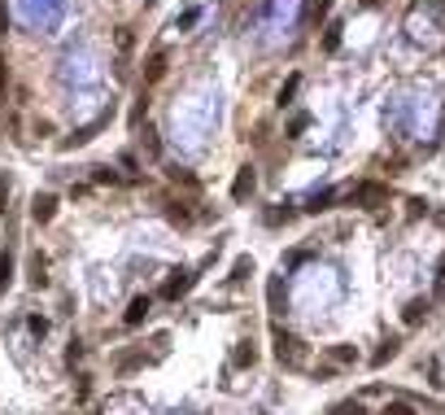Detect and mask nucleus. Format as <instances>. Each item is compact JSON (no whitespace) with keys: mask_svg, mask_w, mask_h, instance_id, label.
Masks as SVG:
<instances>
[{"mask_svg":"<svg viewBox=\"0 0 445 415\" xmlns=\"http://www.w3.org/2000/svg\"><path fill=\"white\" fill-rule=\"evenodd\" d=\"M275 358L284 363V368H293V372H297V368H306V346L297 341L293 332H284L279 324H275Z\"/></svg>","mask_w":445,"mask_h":415,"instance_id":"f257e3e1","label":"nucleus"},{"mask_svg":"<svg viewBox=\"0 0 445 415\" xmlns=\"http://www.w3.org/2000/svg\"><path fill=\"white\" fill-rule=\"evenodd\" d=\"M349 197H354V205H366V210H380V205L388 201V188H384V184H376V179H366V184H358Z\"/></svg>","mask_w":445,"mask_h":415,"instance_id":"f03ea898","label":"nucleus"},{"mask_svg":"<svg viewBox=\"0 0 445 415\" xmlns=\"http://www.w3.org/2000/svg\"><path fill=\"white\" fill-rule=\"evenodd\" d=\"M258 188V175H253V166H241L236 171V179H231V201H249V193Z\"/></svg>","mask_w":445,"mask_h":415,"instance_id":"7ed1b4c3","label":"nucleus"},{"mask_svg":"<svg viewBox=\"0 0 445 415\" xmlns=\"http://www.w3.org/2000/svg\"><path fill=\"white\" fill-rule=\"evenodd\" d=\"M192 280H197L192 271H175V275H171V280L162 284V297H166V302H175V297H183V293H188V289H192Z\"/></svg>","mask_w":445,"mask_h":415,"instance_id":"20e7f679","label":"nucleus"},{"mask_svg":"<svg viewBox=\"0 0 445 415\" xmlns=\"http://www.w3.org/2000/svg\"><path fill=\"white\" fill-rule=\"evenodd\" d=\"M52 215H57V197H52V193H40V197L31 201V219H35V223H52Z\"/></svg>","mask_w":445,"mask_h":415,"instance_id":"39448f33","label":"nucleus"},{"mask_svg":"<svg viewBox=\"0 0 445 415\" xmlns=\"http://www.w3.org/2000/svg\"><path fill=\"white\" fill-rule=\"evenodd\" d=\"M110 114H114V106H110V110H105V114H100L96 123H88V127H79V132H74V136H70L66 144H88V140H92V136L100 132V127H105V123H110Z\"/></svg>","mask_w":445,"mask_h":415,"instance_id":"423d86ee","label":"nucleus"},{"mask_svg":"<svg viewBox=\"0 0 445 415\" xmlns=\"http://www.w3.org/2000/svg\"><path fill=\"white\" fill-rule=\"evenodd\" d=\"M144 315H149V297H136V302L127 306V315H122V319H127V328H140Z\"/></svg>","mask_w":445,"mask_h":415,"instance_id":"0eeeda50","label":"nucleus"},{"mask_svg":"<svg viewBox=\"0 0 445 415\" xmlns=\"http://www.w3.org/2000/svg\"><path fill=\"white\" fill-rule=\"evenodd\" d=\"M162 74H166V53H153L149 66H144V84H157Z\"/></svg>","mask_w":445,"mask_h":415,"instance_id":"6e6552de","label":"nucleus"},{"mask_svg":"<svg viewBox=\"0 0 445 415\" xmlns=\"http://www.w3.org/2000/svg\"><path fill=\"white\" fill-rule=\"evenodd\" d=\"M253 363H258L253 341H241V346H236V368H253Z\"/></svg>","mask_w":445,"mask_h":415,"instance_id":"1a4fd4ad","label":"nucleus"},{"mask_svg":"<svg viewBox=\"0 0 445 415\" xmlns=\"http://www.w3.org/2000/svg\"><path fill=\"white\" fill-rule=\"evenodd\" d=\"M297 88H301V74H288V79H284V88H279V106H293Z\"/></svg>","mask_w":445,"mask_h":415,"instance_id":"9d476101","label":"nucleus"},{"mask_svg":"<svg viewBox=\"0 0 445 415\" xmlns=\"http://www.w3.org/2000/svg\"><path fill=\"white\" fill-rule=\"evenodd\" d=\"M424 315H428V297H415V302L406 306V315H402V319H406V324H419Z\"/></svg>","mask_w":445,"mask_h":415,"instance_id":"9b49d317","label":"nucleus"},{"mask_svg":"<svg viewBox=\"0 0 445 415\" xmlns=\"http://www.w3.org/2000/svg\"><path fill=\"white\" fill-rule=\"evenodd\" d=\"M13 284V254H0V293Z\"/></svg>","mask_w":445,"mask_h":415,"instance_id":"f8f14e48","label":"nucleus"},{"mask_svg":"<svg viewBox=\"0 0 445 415\" xmlns=\"http://www.w3.org/2000/svg\"><path fill=\"white\" fill-rule=\"evenodd\" d=\"M340 31H345L340 22H332V27H328V35H323V53H336V48H340Z\"/></svg>","mask_w":445,"mask_h":415,"instance_id":"ddd939ff","label":"nucleus"},{"mask_svg":"<svg viewBox=\"0 0 445 415\" xmlns=\"http://www.w3.org/2000/svg\"><path fill=\"white\" fill-rule=\"evenodd\" d=\"M267 297H271V310L279 315V310H284V284H279V280H271V284H267Z\"/></svg>","mask_w":445,"mask_h":415,"instance_id":"4468645a","label":"nucleus"},{"mask_svg":"<svg viewBox=\"0 0 445 415\" xmlns=\"http://www.w3.org/2000/svg\"><path fill=\"white\" fill-rule=\"evenodd\" d=\"M253 275V258H236V267H231V280L241 284V280H249Z\"/></svg>","mask_w":445,"mask_h":415,"instance_id":"2eb2a0df","label":"nucleus"},{"mask_svg":"<svg viewBox=\"0 0 445 415\" xmlns=\"http://www.w3.org/2000/svg\"><path fill=\"white\" fill-rule=\"evenodd\" d=\"M398 350H402V341H398V336H388V341H384V346L376 350V363H388V358L398 354Z\"/></svg>","mask_w":445,"mask_h":415,"instance_id":"dca6fc26","label":"nucleus"},{"mask_svg":"<svg viewBox=\"0 0 445 415\" xmlns=\"http://www.w3.org/2000/svg\"><path fill=\"white\" fill-rule=\"evenodd\" d=\"M306 127H310V114H297L293 123H288V136H301V132H306Z\"/></svg>","mask_w":445,"mask_h":415,"instance_id":"f3484780","label":"nucleus"},{"mask_svg":"<svg viewBox=\"0 0 445 415\" xmlns=\"http://www.w3.org/2000/svg\"><path fill=\"white\" fill-rule=\"evenodd\" d=\"M332 415H366V411H362V402H340Z\"/></svg>","mask_w":445,"mask_h":415,"instance_id":"a211bd4d","label":"nucleus"},{"mask_svg":"<svg viewBox=\"0 0 445 415\" xmlns=\"http://www.w3.org/2000/svg\"><path fill=\"white\" fill-rule=\"evenodd\" d=\"M332 358H336V363H354V358H358V354H354V350H349V346H336V350H332Z\"/></svg>","mask_w":445,"mask_h":415,"instance_id":"6ab92c4d","label":"nucleus"},{"mask_svg":"<svg viewBox=\"0 0 445 415\" xmlns=\"http://www.w3.org/2000/svg\"><path fill=\"white\" fill-rule=\"evenodd\" d=\"M328 9H332V0H314V9H310V18L319 22V18H328Z\"/></svg>","mask_w":445,"mask_h":415,"instance_id":"aec40b11","label":"nucleus"},{"mask_svg":"<svg viewBox=\"0 0 445 415\" xmlns=\"http://www.w3.org/2000/svg\"><path fill=\"white\" fill-rule=\"evenodd\" d=\"M380 415H415V411H410V407H406V402H388V407H384V411H380Z\"/></svg>","mask_w":445,"mask_h":415,"instance_id":"412c9836","label":"nucleus"},{"mask_svg":"<svg viewBox=\"0 0 445 415\" xmlns=\"http://www.w3.org/2000/svg\"><path fill=\"white\" fill-rule=\"evenodd\" d=\"M144 149H149V153H153V158H157V153H162V144H157V136H153V132H149V127H144Z\"/></svg>","mask_w":445,"mask_h":415,"instance_id":"4be33fe9","label":"nucleus"},{"mask_svg":"<svg viewBox=\"0 0 445 415\" xmlns=\"http://www.w3.org/2000/svg\"><path fill=\"white\" fill-rule=\"evenodd\" d=\"M328 201H332V193H319V197L310 201V210H328Z\"/></svg>","mask_w":445,"mask_h":415,"instance_id":"5701e85b","label":"nucleus"},{"mask_svg":"<svg viewBox=\"0 0 445 415\" xmlns=\"http://www.w3.org/2000/svg\"><path fill=\"white\" fill-rule=\"evenodd\" d=\"M9 31V9H5V0H0V35Z\"/></svg>","mask_w":445,"mask_h":415,"instance_id":"b1692460","label":"nucleus"},{"mask_svg":"<svg viewBox=\"0 0 445 415\" xmlns=\"http://www.w3.org/2000/svg\"><path fill=\"white\" fill-rule=\"evenodd\" d=\"M5 88H9V70H5V57H0V96H5Z\"/></svg>","mask_w":445,"mask_h":415,"instance_id":"393cba45","label":"nucleus"},{"mask_svg":"<svg viewBox=\"0 0 445 415\" xmlns=\"http://www.w3.org/2000/svg\"><path fill=\"white\" fill-rule=\"evenodd\" d=\"M5 201H9V188H5V184H0V210H5Z\"/></svg>","mask_w":445,"mask_h":415,"instance_id":"a878e982","label":"nucleus"},{"mask_svg":"<svg viewBox=\"0 0 445 415\" xmlns=\"http://www.w3.org/2000/svg\"><path fill=\"white\" fill-rule=\"evenodd\" d=\"M144 5H157V0H144Z\"/></svg>","mask_w":445,"mask_h":415,"instance_id":"bb28decb","label":"nucleus"}]
</instances>
